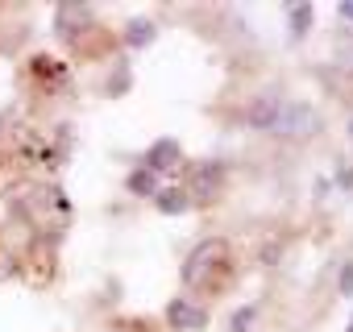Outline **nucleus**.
<instances>
[{"instance_id":"obj_1","label":"nucleus","mask_w":353,"mask_h":332,"mask_svg":"<svg viewBox=\"0 0 353 332\" xmlns=\"http://www.w3.org/2000/svg\"><path fill=\"white\" fill-rule=\"evenodd\" d=\"M233 274V258H229V245L225 241H204L192 249L188 266H183V282L196 287V291H221Z\"/></svg>"},{"instance_id":"obj_2","label":"nucleus","mask_w":353,"mask_h":332,"mask_svg":"<svg viewBox=\"0 0 353 332\" xmlns=\"http://www.w3.org/2000/svg\"><path fill=\"white\" fill-rule=\"evenodd\" d=\"M316 125H320V116H316V108L307 100H283L274 133H283V137H312Z\"/></svg>"},{"instance_id":"obj_3","label":"nucleus","mask_w":353,"mask_h":332,"mask_svg":"<svg viewBox=\"0 0 353 332\" xmlns=\"http://www.w3.org/2000/svg\"><path fill=\"white\" fill-rule=\"evenodd\" d=\"M221 187H225V166L221 162H200L196 166V175H192V200L196 204H212L216 196H221Z\"/></svg>"},{"instance_id":"obj_4","label":"nucleus","mask_w":353,"mask_h":332,"mask_svg":"<svg viewBox=\"0 0 353 332\" xmlns=\"http://www.w3.org/2000/svg\"><path fill=\"white\" fill-rule=\"evenodd\" d=\"M166 324H170V332H196V328H204V307H196V299H170Z\"/></svg>"},{"instance_id":"obj_5","label":"nucleus","mask_w":353,"mask_h":332,"mask_svg":"<svg viewBox=\"0 0 353 332\" xmlns=\"http://www.w3.org/2000/svg\"><path fill=\"white\" fill-rule=\"evenodd\" d=\"M279 108H283V100L279 96H254L250 100V108H245V121L254 125V129H274L279 125Z\"/></svg>"},{"instance_id":"obj_6","label":"nucleus","mask_w":353,"mask_h":332,"mask_svg":"<svg viewBox=\"0 0 353 332\" xmlns=\"http://www.w3.org/2000/svg\"><path fill=\"white\" fill-rule=\"evenodd\" d=\"M179 141L174 137H162V141H154L150 145V154H145V171L150 175H158V171H170V166H179Z\"/></svg>"},{"instance_id":"obj_7","label":"nucleus","mask_w":353,"mask_h":332,"mask_svg":"<svg viewBox=\"0 0 353 332\" xmlns=\"http://www.w3.org/2000/svg\"><path fill=\"white\" fill-rule=\"evenodd\" d=\"M154 204H158V212H166V216H183V212L192 208V196H188L183 187H162V191H154Z\"/></svg>"},{"instance_id":"obj_8","label":"nucleus","mask_w":353,"mask_h":332,"mask_svg":"<svg viewBox=\"0 0 353 332\" xmlns=\"http://www.w3.org/2000/svg\"><path fill=\"white\" fill-rule=\"evenodd\" d=\"M150 38H154V21L150 17H133L129 30H125V42L129 46H150Z\"/></svg>"},{"instance_id":"obj_9","label":"nucleus","mask_w":353,"mask_h":332,"mask_svg":"<svg viewBox=\"0 0 353 332\" xmlns=\"http://www.w3.org/2000/svg\"><path fill=\"white\" fill-rule=\"evenodd\" d=\"M287 17H291V34H295V38H303V34L312 30V5H307V0H299Z\"/></svg>"},{"instance_id":"obj_10","label":"nucleus","mask_w":353,"mask_h":332,"mask_svg":"<svg viewBox=\"0 0 353 332\" xmlns=\"http://www.w3.org/2000/svg\"><path fill=\"white\" fill-rule=\"evenodd\" d=\"M254 320H258V303H245V307H237V311H233L229 332H250V328H254Z\"/></svg>"},{"instance_id":"obj_11","label":"nucleus","mask_w":353,"mask_h":332,"mask_svg":"<svg viewBox=\"0 0 353 332\" xmlns=\"http://www.w3.org/2000/svg\"><path fill=\"white\" fill-rule=\"evenodd\" d=\"M129 191H137V196H154V175L145 171V166L129 175Z\"/></svg>"},{"instance_id":"obj_12","label":"nucleus","mask_w":353,"mask_h":332,"mask_svg":"<svg viewBox=\"0 0 353 332\" xmlns=\"http://www.w3.org/2000/svg\"><path fill=\"white\" fill-rule=\"evenodd\" d=\"M341 295H353V262L341 266Z\"/></svg>"},{"instance_id":"obj_13","label":"nucleus","mask_w":353,"mask_h":332,"mask_svg":"<svg viewBox=\"0 0 353 332\" xmlns=\"http://www.w3.org/2000/svg\"><path fill=\"white\" fill-rule=\"evenodd\" d=\"M341 17H353V5H341Z\"/></svg>"},{"instance_id":"obj_14","label":"nucleus","mask_w":353,"mask_h":332,"mask_svg":"<svg viewBox=\"0 0 353 332\" xmlns=\"http://www.w3.org/2000/svg\"><path fill=\"white\" fill-rule=\"evenodd\" d=\"M349 332H353V320H349Z\"/></svg>"}]
</instances>
